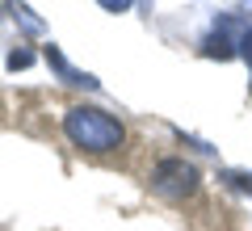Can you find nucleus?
Wrapping results in <instances>:
<instances>
[{"label": "nucleus", "instance_id": "4", "mask_svg": "<svg viewBox=\"0 0 252 231\" xmlns=\"http://www.w3.org/2000/svg\"><path fill=\"white\" fill-rule=\"evenodd\" d=\"M244 59L252 63V34H244Z\"/></svg>", "mask_w": 252, "mask_h": 231}, {"label": "nucleus", "instance_id": "2", "mask_svg": "<svg viewBox=\"0 0 252 231\" xmlns=\"http://www.w3.org/2000/svg\"><path fill=\"white\" fill-rule=\"evenodd\" d=\"M152 189L160 198H168V202H181V198L198 194V168L177 160V156H168V160H160L152 168Z\"/></svg>", "mask_w": 252, "mask_h": 231}, {"label": "nucleus", "instance_id": "1", "mask_svg": "<svg viewBox=\"0 0 252 231\" xmlns=\"http://www.w3.org/2000/svg\"><path fill=\"white\" fill-rule=\"evenodd\" d=\"M63 134L84 156H109V151H118L126 143V126L97 105H72L63 114Z\"/></svg>", "mask_w": 252, "mask_h": 231}, {"label": "nucleus", "instance_id": "3", "mask_svg": "<svg viewBox=\"0 0 252 231\" xmlns=\"http://www.w3.org/2000/svg\"><path fill=\"white\" fill-rule=\"evenodd\" d=\"M130 0H101V9H109V13H122Z\"/></svg>", "mask_w": 252, "mask_h": 231}]
</instances>
